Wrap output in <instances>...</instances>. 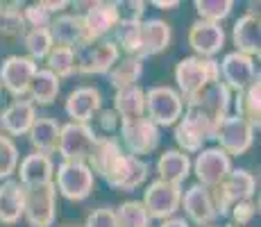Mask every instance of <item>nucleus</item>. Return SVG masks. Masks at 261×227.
<instances>
[{"instance_id":"aec40b11","label":"nucleus","mask_w":261,"mask_h":227,"mask_svg":"<svg viewBox=\"0 0 261 227\" xmlns=\"http://www.w3.org/2000/svg\"><path fill=\"white\" fill-rule=\"evenodd\" d=\"M102 107V93L95 87H80L68 93L66 98V109L71 123H84L89 125V120H93V116Z\"/></svg>"},{"instance_id":"f704fd0d","label":"nucleus","mask_w":261,"mask_h":227,"mask_svg":"<svg viewBox=\"0 0 261 227\" xmlns=\"http://www.w3.org/2000/svg\"><path fill=\"white\" fill-rule=\"evenodd\" d=\"M116 220L118 227H150V223H152L143 203H137V200L120 205L116 209Z\"/></svg>"},{"instance_id":"8fccbe9b","label":"nucleus","mask_w":261,"mask_h":227,"mask_svg":"<svg viewBox=\"0 0 261 227\" xmlns=\"http://www.w3.org/2000/svg\"><path fill=\"white\" fill-rule=\"evenodd\" d=\"M0 91H3V87H0Z\"/></svg>"},{"instance_id":"39448f33","label":"nucleus","mask_w":261,"mask_h":227,"mask_svg":"<svg viewBox=\"0 0 261 227\" xmlns=\"http://www.w3.org/2000/svg\"><path fill=\"white\" fill-rule=\"evenodd\" d=\"M187 109L202 114L209 123H214L218 128V123L229 116V105H232V91L225 87L220 80L209 82L207 87H202L195 95H191L189 100H184Z\"/></svg>"},{"instance_id":"c756f323","label":"nucleus","mask_w":261,"mask_h":227,"mask_svg":"<svg viewBox=\"0 0 261 227\" xmlns=\"http://www.w3.org/2000/svg\"><path fill=\"white\" fill-rule=\"evenodd\" d=\"M237 116L245 120V123H250L254 130H259L261 125V82L259 78L254 80L252 84H250L245 91H241L237 93Z\"/></svg>"},{"instance_id":"09e8293b","label":"nucleus","mask_w":261,"mask_h":227,"mask_svg":"<svg viewBox=\"0 0 261 227\" xmlns=\"http://www.w3.org/2000/svg\"><path fill=\"white\" fill-rule=\"evenodd\" d=\"M0 9H3V5H0Z\"/></svg>"},{"instance_id":"0eeeda50","label":"nucleus","mask_w":261,"mask_h":227,"mask_svg":"<svg viewBox=\"0 0 261 227\" xmlns=\"http://www.w3.org/2000/svg\"><path fill=\"white\" fill-rule=\"evenodd\" d=\"M100 178L118 191H134L148 178V164L139 157L120 153L118 157L100 173Z\"/></svg>"},{"instance_id":"5701e85b","label":"nucleus","mask_w":261,"mask_h":227,"mask_svg":"<svg viewBox=\"0 0 261 227\" xmlns=\"http://www.w3.org/2000/svg\"><path fill=\"white\" fill-rule=\"evenodd\" d=\"M18 178H21V184L25 189H34V186H46L53 184L55 178V164L48 155H28L21 166H18Z\"/></svg>"},{"instance_id":"423d86ee","label":"nucleus","mask_w":261,"mask_h":227,"mask_svg":"<svg viewBox=\"0 0 261 227\" xmlns=\"http://www.w3.org/2000/svg\"><path fill=\"white\" fill-rule=\"evenodd\" d=\"M95 143H98V134L93 132L91 125L66 123L59 130L57 150L62 155V161H82V164H87Z\"/></svg>"},{"instance_id":"58836bf2","label":"nucleus","mask_w":261,"mask_h":227,"mask_svg":"<svg viewBox=\"0 0 261 227\" xmlns=\"http://www.w3.org/2000/svg\"><path fill=\"white\" fill-rule=\"evenodd\" d=\"M25 23H23V14L21 9H0V34L5 37H18L23 34Z\"/></svg>"},{"instance_id":"f8f14e48","label":"nucleus","mask_w":261,"mask_h":227,"mask_svg":"<svg viewBox=\"0 0 261 227\" xmlns=\"http://www.w3.org/2000/svg\"><path fill=\"white\" fill-rule=\"evenodd\" d=\"M55 209H57V189H55V184L25 189L23 218L30 223V227H50L55 223Z\"/></svg>"},{"instance_id":"bb28decb","label":"nucleus","mask_w":261,"mask_h":227,"mask_svg":"<svg viewBox=\"0 0 261 227\" xmlns=\"http://www.w3.org/2000/svg\"><path fill=\"white\" fill-rule=\"evenodd\" d=\"M114 114L118 116L120 123L145 118V91L139 84L118 89L114 95Z\"/></svg>"},{"instance_id":"393cba45","label":"nucleus","mask_w":261,"mask_h":227,"mask_svg":"<svg viewBox=\"0 0 261 227\" xmlns=\"http://www.w3.org/2000/svg\"><path fill=\"white\" fill-rule=\"evenodd\" d=\"M25 186L16 180H5L0 184V223L14 225L23 218Z\"/></svg>"},{"instance_id":"e433bc0d","label":"nucleus","mask_w":261,"mask_h":227,"mask_svg":"<svg viewBox=\"0 0 261 227\" xmlns=\"http://www.w3.org/2000/svg\"><path fill=\"white\" fill-rule=\"evenodd\" d=\"M195 9L200 14V21L207 23H218L232 14L234 3L232 0H195Z\"/></svg>"},{"instance_id":"72a5a7b5","label":"nucleus","mask_w":261,"mask_h":227,"mask_svg":"<svg viewBox=\"0 0 261 227\" xmlns=\"http://www.w3.org/2000/svg\"><path fill=\"white\" fill-rule=\"evenodd\" d=\"M48 70L55 78H71L77 70V62H75V50L73 48H64V45H55L46 57Z\"/></svg>"},{"instance_id":"6e6552de","label":"nucleus","mask_w":261,"mask_h":227,"mask_svg":"<svg viewBox=\"0 0 261 227\" xmlns=\"http://www.w3.org/2000/svg\"><path fill=\"white\" fill-rule=\"evenodd\" d=\"M216 136V125L209 123L202 114L193 109H184L182 118L175 125V141L182 148V153H200L202 143Z\"/></svg>"},{"instance_id":"ea45409f","label":"nucleus","mask_w":261,"mask_h":227,"mask_svg":"<svg viewBox=\"0 0 261 227\" xmlns=\"http://www.w3.org/2000/svg\"><path fill=\"white\" fill-rule=\"evenodd\" d=\"M21 14H23V23L30 25V30H48L50 23H53V16L41 7V3L28 5Z\"/></svg>"},{"instance_id":"20e7f679","label":"nucleus","mask_w":261,"mask_h":227,"mask_svg":"<svg viewBox=\"0 0 261 227\" xmlns=\"http://www.w3.org/2000/svg\"><path fill=\"white\" fill-rule=\"evenodd\" d=\"M145 118L157 128H170L184 114V100L173 87H150L145 91Z\"/></svg>"},{"instance_id":"a878e982","label":"nucleus","mask_w":261,"mask_h":227,"mask_svg":"<svg viewBox=\"0 0 261 227\" xmlns=\"http://www.w3.org/2000/svg\"><path fill=\"white\" fill-rule=\"evenodd\" d=\"M170 25L162 18H148V21H141V55L139 57H152V55H159L168 48L170 43Z\"/></svg>"},{"instance_id":"412c9836","label":"nucleus","mask_w":261,"mask_h":227,"mask_svg":"<svg viewBox=\"0 0 261 227\" xmlns=\"http://www.w3.org/2000/svg\"><path fill=\"white\" fill-rule=\"evenodd\" d=\"M182 205H184L189 220H193L195 225L207 227L216 220V209H214L212 193H209L207 186H202V184L189 186L187 193H182Z\"/></svg>"},{"instance_id":"4468645a","label":"nucleus","mask_w":261,"mask_h":227,"mask_svg":"<svg viewBox=\"0 0 261 227\" xmlns=\"http://www.w3.org/2000/svg\"><path fill=\"white\" fill-rule=\"evenodd\" d=\"M120 136H123V143L127 148V153L132 157L141 155H150L157 150L159 145V128L154 123H150L148 118H139V120H129V123H120Z\"/></svg>"},{"instance_id":"2f4dec72","label":"nucleus","mask_w":261,"mask_h":227,"mask_svg":"<svg viewBox=\"0 0 261 227\" xmlns=\"http://www.w3.org/2000/svg\"><path fill=\"white\" fill-rule=\"evenodd\" d=\"M114 43H116L118 53L123 50L125 57H139L141 55V21H120L114 28ZM141 59V57H139Z\"/></svg>"},{"instance_id":"c85d7f7f","label":"nucleus","mask_w":261,"mask_h":227,"mask_svg":"<svg viewBox=\"0 0 261 227\" xmlns=\"http://www.w3.org/2000/svg\"><path fill=\"white\" fill-rule=\"evenodd\" d=\"M59 130L62 125L57 123L55 118H48V116H39L34 120V125L30 128V143L32 148L37 150L39 155H50L57 150V143H59Z\"/></svg>"},{"instance_id":"9b49d317","label":"nucleus","mask_w":261,"mask_h":227,"mask_svg":"<svg viewBox=\"0 0 261 227\" xmlns=\"http://www.w3.org/2000/svg\"><path fill=\"white\" fill-rule=\"evenodd\" d=\"M216 141L220 143V150L229 157H241L245 155L254 143V128L245 123L241 116H227L216 128Z\"/></svg>"},{"instance_id":"4be33fe9","label":"nucleus","mask_w":261,"mask_h":227,"mask_svg":"<svg viewBox=\"0 0 261 227\" xmlns=\"http://www.w3.org/2000/svg\"><path fill=\"white\" fill-rule=\"evenodd\" d=\"M37 120V109L30 100H14L3 114H0V128L9 136H23L30 132V128Z\"/></svg>"},{"instance_id":"9d476101","label":"nucleus","mask_w":261,"mask_h":227,"mask_svg":"<svg viewBox=\"0 0 261 227\" xmlns=\"http://www.w3.org/2000/svg\"><path fill=\"white\" fill-rule=\"evenodd\" d=\"M143 207L148 211L150 218L168 220L177 214L182 207V189L177 184H168V182L154 180L143 191Z\"/></svg>"},{"instance_id":"f257e3e1","label":"nucleus","mask_w":261,"mask_h":227,"mask_svg":"<svg viewBox=\"0 0 261 227\" xmlns=\"http://www.w3.org/2000/svg\"><path fill=\"white\" fill-rule=\"evenodd\" d=\"M254 189H257V180H254V175L250 173V170H245V168L234 170L232 168V173L220 182L218 186L209 189L214 209H216V218L229 214L232 205L243 203V200H252Z\"/></svg>"},{"instance_id":"3c124183","label":"nucleus","mask_w":261,"mask_h":227,"mask_svg":"<svg viewBox=\"0 0 261 227\" xmlns=\"http://www.w3.org/2000/svg\"><path fill=\"white\" fill-rule=\"evenodd\" d=\"M207 227H212V225H207Z\"/></svg>"},{"instance_id":"603ef678","label":"nucleus","mask_w":261,"mask_h":227,"mask_svg":"<svg viewBox=\"0 0 261 227\" xmlns=\"http://www.w3.org/2000/svg\"><path fill=\"white\" fill-rule=\"evenodd\" d=\"M71 227H75V225H71Z\"/></svg>"},{"instance_id":"a211bd4d","label":"nucleus","mask_w":261,"mask_h":227,"mask_svg":"<svg viewBox=\"0 0 261 227\" xmlns=\"http://www.w3.org/2000/svg\"><path fill=\"white\" fill-rule=\"evenodd\" d=\"M189 45L202 59H212L225 45V30L218 23L195 21L189 30Z\"/></svg>"},{"instance_id":"cd10ccee","label":"nucleus","mask_w":261,"mask_h":227,"mask_svg":"<svg viewBox=\"0 0 261 227\" xmlns=\"http://www.w3.org/2000/svg\"><path fill=\"white\" fill-rule=\"evenodd\" d=\"M157 180L168 182V184H182L191 175V159L182 150H166L157 159Z\"/></svg>"},{"instance_id":"c9c22d12","label":"nucleus","mask_w":261,"mask_h":227,"mask_svg":"<svg viewBox=\"0 0 261 227\" xmlns=\"http://www.w3.org/2000/svg\"><path fill=\"white\" fill-rule=\"evenodd\" d=\"M23 41H25V48H28L32 62L46 59L48 53L55 48L53 37H50L48 30H28V32L23 34Z\"/></svg>"},{"instance_id":"dca6fc26","label":"nucleus","mask_w":261,"mask_h":227,"mask_svg":"<svg viewBox=\"0 0 261 227\" xmlns=\"http://www.w3.org/2000/svg\"><path fill=\"white\" fill-rule=\"evenodd\" d=\"M218 70H220V75H223L220 82H223L229 91H237V93L245 91L250 84L254 82V80L259 78L252 57L241 55V53H237V50L225 55L223 62L218 64Z\"/></svg>"},{"instance_id":"f03ea898","label":"nucleus","mask_w":261,"mask_h":227,"mask_svg":"<svg viewBox=\"0 0 261 227\" xmlns=\"http://www.w3.org/2000/svg\"><path fill=\"white\" fill-rule=\"evenodd\" d=\"M220 80L218 62L214 59H202V57H184L182 62L175 66V82H177V93L182 100H189L195 95L202 87L209 82Z\"/></svg>"},{"instance_id":"1a4fd4ad","label":"nucleus","mask_w":261,"mask_h":227,"mask_svg":"<svg viewBox=\"0 0 261 227\" xmlns=\"http://www.w3.org/2000/svg\"><path fill=\"white\" fill-rule=\"evenodd\" d=\"M120 59V53L116 43L112 39H100V41H91L75 50V62H77V70L84 75H105L114 68Z\"/></svg>"},{"instance_id":"7ed1b4c3","label":"nucleus","mask_w":261,"mask_h":227,"mask_svg":"<svg viewBox=\"0 0 261 227\" xmlns=\"http://www.w3.org/2000/svg\"><path fill=\"white\" fill-rule=\"evenodd\" d=\"M95 175L89 164L82 161H62L55 173V189L71 203H82L91 195Z\"/></svg>"},{"instance_id":"f3484780","label":"nucleus","mask_w":261,"mask_h":227,"mask_svg":"<svg viewBox=\"0 0 261 227\" xmlns=\"http://www.w3.org/2000/svg\"><path fill=\"white\" fill-rule=\"evenodd\" d=\"M87 41H100L120 23L116 3H91L89 9L82 14Z\"/></svg>"},{"instance_id":"de8ad7c7","label":"nucleus","mask_w":261,"mask_h":227,"mask_svg":"<svg viewBox=\"0 0 261 227\" xmlns=\"http://www.w3.org/2000/svg\"><path fill=\"white\" fill-rule=\"evenodd\" d=\"M154 7H159V9H164V12H166V9H175V7H179V0H154Z\"/></svg>"},{"instance_id":"2eb2a0df","label":"nucleus","mask_w":261,"mask_h":227,"mask_svg":"<svg viewBox=\"0 0 261 227\" xmlns=\"http://www.w3.org/2000/svg\"><path fill=\"white\" fill-rule=\"evenodd\" d=\"M191 168L198 178V184L214 189L232 173V159L220 148H207L200 150L198 157H195V164H191Z\"/></svg>"},{"instance_id":"4c0bfd02","label":"nucleus","mask_w":261,"mask_h":227,"mask_svg":"<svg viewBox=\"0 0 261 227\" xmlns=\"http://www.w3.org/2000/svg\"><path fill=\"white\" fill-rule=\"evenodd\" d=\"M18 168V148L9 136H0V182L12 180Z\"/></svg>"},{"instance_id":"49530a36","label":"nucleus","mask_w":261,"mask_h":227,"mask_svg":"<svg viewBox=\"0 0 261 227\" xmlns=\"http://www.w3.org/2000/svg\"><path fill=\"white\" fill-rule=\"evenodd\" d=\"M159 227H191V225H189L187 218H175L173 216V218H168V220H162Z\"/></svg>"},{"instance_id":"c03bdc74","label":"nucleus","mask_w":261,"mask_h":227,"mask_svg":"<svg viewBox=\"0 0 261 227\" xmlns=\"http://www.w3.org/2000/svg\"><path fill=\"white\" fill-rule=\"evenodd\" d=\"M98 125H100V130L102 132H107V134H112L114 130L120 125V120H118V116L112 112V109H105V112H100L98 114Z\"/></svg>"},{"instance_id":"473e14b6","label":"nucleus","mask_w":261,"mask_h":227,"mask_svg":"<svg viewBox=\"0 0 261 227\" xmlns=\"http://www.w3.org/2000/svg\"><path fill=\"white\" fill-rule=\"evenodd\" d=\"M141 73H143V59L125 57V59H118L107 75H109V84L118 91V89L134 87L139 82V78H141Z\"/></svg>"},{"instance_id":"ddd939ff","label":"nucleus","mask_w":261,"mask_h":227,"mask_svg":"<svg viewBox=\"0 0 261 227\" xmlns=\"http://www.w3.org/2000/svg\"><path fill=\"white\" fill-rule=\"evenodd\" d=\"M39 70L37 62L21 55H12L0 64V87H5L16 100L28 95L30 82H32L34 73Z\"/></svg>"},{"instance_id":"6ab92c4d","label":"nucleus","mask_w":261,"mask_h":227,"mask_svg":"<svg viewBox=\"0 0 261 227\" xmlns=\"http://www.w3.org/2000/svg\"><path fill=\"white\" fill-rule=\"evenodd\" d=\"M48 32L53 37V43L64 45V48L80 50L82 45L89 43L82 14H59L57 18H53Z\"/></svg>"},{"instance_id":"37998d69","label":"nucleus","mask_w":261,"mask_h":227,"mask_svg":"<svg viewBox=\"0 0 261 227\" xmlns=\"http://www.w3.org/2000/svg\"><path fill=\"white\" fill-rule=\"evenodd\" d=\"M229 214H232L234 225H248L250 220L254 218V214H257V205H254L252 200H243V203L232 205Z\"/></svg>"},{"instance_id":"79ce46f5","label":"nucleus","mask_w":261,"mask_h":227,"mask_svg":"<svg viewBox=\"0 0 261 227\" xmlns=\"http://www.w3.org/2000/svg\"><path fill=\"white\" fill-rule=\"evenodd\" d=\"M118 9V18L120 21H143V12H145V3L141 0H127V3H116Z\"/></svg>"},{"instance_id":"a19ab883","label":"nucleus","mask_w":261,"mask_h":227,"mask_svg":"<svg viewBox=\"0 0 261 227\" xmlns=\"http://www.w3.org/2000/svg\"><path fill=\"white\" fill-rule=\"evenodd\" d=\"M84 227H118L116 211L109 209V207L93 209L91 214L87 216V220H84Z\"/></svg>"},{"instance_id":"7c9ffc66","label":"nucleus","mask_w":261,"mask_h":227,"mask_svg":"<svg viewBox=\"0 0 261 227\" xmlns=\"http://www.w3.org/2000/svg\"><path fill=\"white\" fill-rule=\"evenodd\" d=\"M28 95L32 105H53L59 95V80L48 68H39L30 82Z\"/></svg>"},{"instance_id":"b1692460","label":"nucleus","mask_w":261,"mask_h":227,"mask_svg":"<svg viewBox=\"0 0 261 227\" xmlns=\"http://www.w3.org/2000/svg\"><path fill=\"white\" fill-rule=\"evenodd\" d=\"M232 39L237 45V53L254 57L261 53V28H259V16H254L252 12L243 14L232 30Z\"/></svg>"},{"instance_id":"a18cd8bd","label":"nucleus","mask_w":261,"mask_h":227,"mask_svg":"<svg viewBox=\"0 0 261 227\" xmlns=\"http://www.w3.org/2000/svg\"><path fill=\"white\" fill-rule=\"evenodd\" d=\"M41 7L46 9V12L53 16V14H59L64 12V9L68 7V3H64V0H59V3H53V0H41Z\"/></svg>"}]
</instances>
